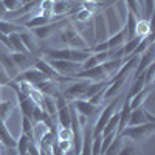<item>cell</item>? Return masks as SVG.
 <instances>
[{
  "instance_id": "1",
  "label": "cell",
  "mask_w": 155,
  "mask_h": 155,
  "mask_svg": "<svg viewBox=\"0 0 155 155\" xmlns=\"http://www.w3.org/2000/svg\"><path fill=\"white\" fill-rule=\"evenodd\" d=\"M155 134V123H144L140 126H127L118 134L123 140H132L134 143H144Z\"/></svg>"
},
{
  "instance_id": "2",
  "label": "cell",
  "mask_w": 155,
  "mask_h": 155,
  "mask_svg": "<svg viewBox=\"0 0 155 155\" xmlns=\"http://www.w3.org/2000/svg\"><path fill=\"white\" fill-rule=\"evenodd\" d=\"M61 34V42L65 45V48H73V50H90V44L87 42V39L76 31L73 25H67L64 30L59 31Z\"/></svg>"
},
{
  "instance_id": "3",
  "label": "cell",
  "mask_w": 155,
  "mask_h": 155,
  "mask_svg": "<svg viewBox=\"0 0 155 155\" xmlns=\"http://www.w3.org/2000/svg\"><path fill=\"white\" fill-rule=\"evenodd\" d=\"M68 23H70V19H61V20H56V22H50V23L44 25V27L34 28L31 33L36 39H39V41H47V39H50L53 34L64 30Z\"/></svg>"
},
{
  "instance_id": "4",
  "label": "cell",
  "mask_w": 155,
  "mask_h": 155,
  "mask_svg": "<svg viewBox=\"0 0 155 155\" xmlns=\"http://www.w3.org/2000/svg\"><path fill=\"white\" fill-rule=\"evenodd\" d=\"M47 61L59 76H74L78 71L82 70V64L78 62L64 61V59H47Z\"/></svg>"
},
{
  "instance_id": "5",
  "label": "cell",
  "mask_w": 155,
  "mask_h": 155,
  "mask_svg": "<svg viewBox=\"0 0 155 155\" xmlns=\"http://www.w3.org/2000/svg\"><path fill=\"white\" fill-rule=\"evenodd\" d=\"M116 107H118V98L113 99V101L110 102V104H107L104 109H102V110L99 112V115H98V120H96L95 126L92 127V129H93V137H98V135H101V134H102L106 123L110 120V116L116 112Z\"/></svg>"
},
{
  "instance_id": "6",
  "label": "cell",
  "mask_w": 155,
  "mask_h": 155,
  "mask_svg": "<svg viewBox=\"0 0 155 155\" xmlns=\"http://www.w3.org/2000/svg\"><path fill=\"white\" fill-rule=\"evenodd\" d=\"M93 39H95V44L104 42V41L109 39L107 23H106V19H104V14H102V12H96V14H95V20H93Z\"/></svg>"
},
{
  "instance_id": "7",
  "label": "cell",
  "mask_w": 155,
  "mask_h": 155,
  "mask_svg": "<svg viewBox=\"0 0 155 155\" xmlns=\"http://www.w3.org/2000/svg\"><path fill=\"white\" fill-rule=\"evenodd\" d=\"M70 104L76 110L78 115H82V116H85V118H92V116H95L101 112L99 106L92 104V102H88L87 99H74V101L70 102Z\"/></svg>"
},
{
  "instance_id": "8",
  "label": "cell",
  "mask_w": 155,
  "mask_h": 155,
  "mask_svg": "<svg viewBox=\"0 0 155 155\" xmlns=\"http://www.w3.org/2000/svg\"><path fill=\"white\" fill-rule=\"evenodd\" d=\"M9 56H11L12 62H14V65L17 67L19 73L34 67V62H36V58H37L33 53H17V51H11Z\"/></svg>"
},
{
  "instance_id": "9",
  "label": "cell",
  "mask_w": 155,
  "mask_h": 155,
  "mask_svg": "<svg viewBox=\"0 0 155 155\" xmlns=\"http://www.w3.org/2000/svg\"><path fill=\"white\" fill-rule=\"evenodd\" d=\"M74 78L78 79H88L92 82H98V81H109V76L106 74L102 65H96L92 68H87V70H81L74 74Z\"/></svg>"
},
{
  "instance_id": "10",
  "label": "cell",
  "mask_w": 155,
  "mask_h": 155,
  "mask_svg": "<svg viewBox=\"0 0 155 155\" xmlns=\"http://www.w3.org/2000/svg\"><path fill=\"white\" fill-rule=\"evenodd\" d=\"M153 61H155V47H153V44H152L146 51H143V53L138 56V64H137V67H135L134 74H135V76L141 74Z\"/></svg>"
},
{
  "instance_id": "11",
  "label": "cell",
  "mask_w": 155,
  "mask_h": 155,
  "mask_svg": "<svg viewBox=\"0 0 155 155\" xmlns=\"http://www.w3.org/2000/svg\"><path fill=\"white\" fill-rule=\"evenodd\" d=\"M45 79H48V78H47L44 73H41L37 68L31 67V68L25 70V71H20L12 81H16V82H19V81H25V82H30V84L34 85V84L42 82V81H45Z\"/></svg>"
},
{
  "instance_id": "12",
  "label": "cell",
  "mask_w": 155,
  "mask_h": 155,
  "mask_svg": "<svg viewBox=\"0 0 155 155\" xmlns=\"http://www.w3.org/2000/svg\"><path fill=\"white\" fill-rule=\"evenodd\" d=\"M34 88L39 90L42 95H47V96L56 98V96L61 95L59 88H58V82L53 81V79H45V81H42V82H37V84H34Z\"/></svg>"
},
{
  "instance_id": "13",
  "label": "cell",
  "mask_w": 155,
  "mask_h": 155,
  "mask_svg": "<svg viewBox=\"0 0 155 155\" xmlns=\"http://www.w3.org/2000/svg\"><path fill=\"white\" fill-rule=\"evenodd\" d=\"M34 68H37L41 73H44L48 79H53V81H56L58 78H59V74L53 70V67L48 64V61L47 59H44V58H36V62H34Z\"/></svg>"
},
{
  "instance_id": "14",
  "label": "cell",
  "mask_w": 155,
  "mask_h": 155,
  "mask_svg": "<svg viewBox=\"0 0 155 155\" xmlns=\"http://www.w3.org/2000/svg\"><path fill=\"white\" fill-rule=\"evenodd\" d=\"M0 143L3 144L5 149H14L16 144H17V140L12 138V135L9 134L3 120H0Z\"/></svg>"
},
{
  "instance_id": "15",
  "label": "cell",
  "mask_w": 155,
  "mask_h": 155,
  "mask_svg": "<svg viewBox=\"0 0 155 155\" xmlns=\"http://www.w3.org/2000/svg\"><path fill=\"white\" fill-rule=\"evenodd\" d=\"M0 65L6 70V73H8V76L11 78V79H14V78L19 74V70H17V67L14 65V62H12L9 53L0 51Z\"/></svg>"
},
{
  "instance_id": "16",
  "label": "cell",
  "mask_w": 155,
  "mask_h": 155,
  "mask_svg": "<svg viewBox=\"0 0 155 155\" xmlns=\"http://www.w3.org/2000/svg\"><path fill=\"white\" fill-rule=\"evenodd\" d=\"M152 90H153V85H146L143 90H141V92H138L130 101H129V107H130V110L143 106L144 102H146V99H147V96L152 93Z\"/></svg>"
},
{
  "instance_id": "17",
  "label": "cell",
  "mask_w": 155,
  "mask_h": 155,
  "mask_svg": "<svg viewBox=\"0 0 155 155\" xmlns=\"http://www.w3.org/2000/svg\"><path fill=\"white\" fill-rule=\"evenodd\" d=\"M56 118H58V123H59L61 127H70V123H71V106L65 104L64 107L58 109Z\"/></svg>"
},
{
  "instance_id": "18",
  "label": "cell",
  "mask_w": 155,
  "mask_h": 155,
  "mask_svg": "<svg viewBox=\"0 0 155 155\" xmlns=\"http://www.w3.org/2000/svg\"><path fill=\"white\" fill-rule=\"evenodd\" d=\"M146 87V79H144V71L141 73V74H138V76H135V81H134V84L130 85V88H129V92H127V96H126V99L127 101H130L138 92H141Z\"/></svg>"
},
{
  "instance_id": "19",
  "label": "cell",
  "mask_w": 155,
  "mask_h": 155,
  "mask_svg": "<svg viewBox=\"0 0 155 155\" xmlns=\"http://www.w3.org/2000/svg\"><path fill=\"white\" fill-rule=\"evenodd\" d=\"M146 121V116H144V107H137L130 110V115H129V121L127 126H140V124H144Z\"/></svg>"
},
{
  "instance_id": "20",
  "label": "cell",
  "mask_w": 155,
  "mask_h": 155,
  "mask_svg": "<svg viewBox=\"0 0 155 155\" xmlns=\"http://www.w3.org/2000/svg\"><path fill=\"white\" fill-rule=\"evenodd\" d=\"M27 28L23 25H17V23H12L11 20H5L2 19L0 20V33L5 34V36H9L11 33H22Z\"/></svg>"
},
{
  "instance_id": "21",
  "label": "cell",
  "mask_w": 155,
  "mask_h": 155,
  "mask_svg": "<svg viewBox=\"0 0 155 155\" xmlns=\"http://www.w3.org/2000/svg\"><path fill=\"white\" fill-rule=\"evenodd\" d=\"M50 22H56L53 20V17H47V16H41V14H36L33 16L28 22L23 23L25 28H30V30H34V28H39V27H44V25L50 23Z\"/></svg>"
},
{
  "instance_id": "22",
  "label": "cell",
  "mask_w": 155,
  "mask_h": 155,
  "mask_svg": "<svg viewBox=\"0 0 155 155\" xmlns=\"http://www.w3.org/2000/svg\"><path fill=\"white\" fill-rule=\"evenodd\" d=\"M19 36H20L22 42H23V45H25L28 53H36L37 51V42H36V37L33 36V33L22 31V33H19Z\"/></svg>"
},
{
  "instance_id": "23",
  "label": "cell",
  "mask_w": 155,
  "mask_h": 155,
  "mask_svg": "<svg viewBox=\"0 0 155 155\" xmlns=\"http://www.w3.org/2000/svg\"><path fill=\"white\" fill-rule=\"evenodd\" d=\"M129 115H130V107H129V101H127V99H124V101H123V107H121V110H120V121H118V127H116V134H120L124 127H127Z\"/></svg>"
},
{
  "instance_id": "24",
  "label": "cell",
  "mask_w": 155,
  "mask_h": 155,
  "mask_svg": "<svg viewBox=\"0 0 155 155\" xmlns=\"http://www.w3.org/2000/svg\"><path fill=\"white\" fill-rule=\"evenodd\" d=\"M123 62H124V59L120 58V59H110V61H106L104 64H101L102 68H104V71H106V74L109 76V79H110V78L121 68Z\"/></svg>"
},
{
  "instance_id": "25",
  "label": "cell",
  "mask_w": 155,
  "mask_h": 155,
  "mask_svg": "<svg viewBox=\"0 0 155 155\" xmlns=\"http://www.w3.org/2000/svg\"><path fill=\"white\" fill-rule=\"evenodd\" d=\"M124 42H126V30L121 28L118 33L109 36V39H107V47H109V50H112V48H116V47L124 45Z\"/></svg>"
},
{
  "instance_id": "26",
  "label": "cell",
  "mask_w": 155,
  "mask_h": 155,
  "mask_svg": "<svg viewBox=\"0 0 155 155\" xmlns=\"http://www.w3.org/2000/svg\"><path fill=\"white\" fill-rule=\"evenodd\" d=\"M19 106H20L22 115L31 120L33 112H34V107H36V102H34L30 96H27V98H23V99H20V101H19Z\"/></svg>"
},
{
  "instance_id": "27",
  "label": "cell",
  "mask_w": 155,
  "mask_h": 155,
  "mask_svg": "<svg viewBox=\"0 0 155 155\" xmlns=\"http://www.w3.org/2000/svg\"><path fill=\"white\" fill-rule=\"evenodd\" d=\"M8 41L11 44V50L12 51H17V53H28L27 48H25L23 42H22V39L19 36V33H11L8 36Z\"/></svg>"
},
{
  "instance_id": "28",
  "label": "cell",
  "mask_w": 155,
  "mask_h": 155,
  "mask_svg": "<svg viewBox=\"0 0 155 155\" xmlns=\"http://www.w3.org/2000/svg\"><path fill=\"white\" fill-rule=\"evenodd\" d=\"M149 33H152V30H150V20L149 19H140L137 22V27H135V36L144 37Z\"/></svg>"
},
{
  "instance_id": "29",
  "label": "cell",
  "mask_w": 155,
  "mask_h": 155,
  "mask_svg": "<svg viewBox=\"0 0 155 155\" xmlns=\"http://www.w3.org/2000/svg\"><path fill=\"white\" fill-rule=\"evenodd\" d=\"M152 44H153V34L149 33L147 36H144V37L140 41V44L137 45V48H135V51H134V54H135V56H140V54L143 53V51H146ZM134 54H132V56H134Z\"/></svg>"
},
{
  "instance_id": "30",
  "label": "cell",
  "mask_w": 155,
  "mask_h": 155,
  "mask_svg": "<svg viewBox=\"0 0 155 155\" xmlns=\"http://www.w3.org/2000/svg\"><path fill=\"white\" fill-rule=\"evenodd\" d=\"M123 144H124V140L116 134L115 135V138L112 140V143L109 144V147L106 149V152H104V155H116L120 152V149L123 147Z\"/></svg>"
},
{
  "instance_id": "31",
  "label": "cell",
  "mask_w": 155,
  "mask_h": 155,
  "mask_svg": "<svg viewBox=\"0 0 155 155\" xmlns=\"http://www.w3.org/2000/svg\"><path fill=\"white\" fill-rule=\"evenodd\" d=\"M16 109L14 101H0V120L6 121V118L11 115V112Z\"/></svg>"
},
{
  "instance_id": "32",
  "label": "cell",
  "mask_w": 155,
  "mask_h": 155,
  "mask_svg": "<svg viewBox=\"0 0 155 155\" xmlns=\"http://www.w3.org/2000/svg\"><path fill=\"white\" fill-rule=\"evenodd\" d=\"M124 6L129 12H132L138 20L141 19V5H140L138 0H124Z\"/></svg>"
},
{
  "instance_id": "33",
  "label": "cell",
  "mask_w": 155,
  "mask_h": 155,
  "mask_svg": "<svg viewBox=\"0 0 155 155\" xmlns=\"http://www.w3.org/2000/svg\"><path fill=\"white\" fill-rule=\"evenodd\" d=\"M30 138L27 135H20V138L17 140V144H16V150H17V155H25L28 152V144H30Z\"/></svg>"
},
{
  "instance_id": "34",
  "label": "cell",
  "mask_w": 155,
  "mask_h": 155,
  "mask_svg": "<svg viewBox=\"0 0 155 155\" xmlns=\"http://www.w3.org/2000/svg\"><path fill=\"white\" fill-rule=\"evenodd\" d=\"M116 155H140V152H138V147L135 144L127 143V144H123V147L120 149V152Z\"/></svg>"
},
{
  "instance_id": "35",
  "label": "cell",
  "mask_w": 155,
  "mask_h": 155,
  "mask_svg": "<svg viewBox=\"0 0 155 155\" xmlns=\"http://www.w3.org/2000/svg\"><path fill=\"white\" fill-rule=\"evenodd\" d=\"M2 2H3V6H5L6 12H14L23 5L20 0H2Z\"/></svg>"
},
{
  "instance_id": "36",
  "label": "cell",
  "mask_w": 155,
  "mask_h": 155,
  "mask_svg": "<svg viewBox=\"0 0 155 155\" xmlns=\"http://www.w3.org/2000/svg\"><path fill=\"white\" fill-rule=\"evenodd\" d=\"M56 137H58V140H71L73 141V134H71L70 127H61L56 134Z\"/></svg>"
},
{
  "instance_id": "37",
  "label": "cell",
  "mask_w": 155,
  "mask_h": 155,
  "mask_svg": "<svg viewBox=\"0 0 155 155\" xmlns=\"http://www.w3.org/2000/svg\"><path fill=\"white\" fill-rule=\"evenodd\" d=\"M101 135L92 138V155H101Z\"/></svg>"
},
{
  "instance_id": "38",
  "label": "cell",
  "mask_w": 155,
  "mask_h": 155,
  "mask_svg": "<svg viewBox=\"0 0 155 155\" xmlns=\"http://www.w3.org/2000/svg\"><path fill=\"white\" fill-rule=\"evenodd\" d=\"M56 143H58V147H59L64 153L68 152L70 149H73V141H71V140H58Z\"/></svg>"
},
{
  "instance_id": "39",
  "label": "cell",
  "mask_w": 155,
  "mask_h": 155,
  "mask_svg": "<svg viewBox=\"0 0 155 155\" xmlns=\"http://www.w3.org/2000/svg\"><path fill=\"white\" fill-rule=\"evenodd\" d=\"M11 81V78L8 76L6 70L0 65V87H3V85H8V82Z\"/></svg>"
},
{
  "instance_id": "40",
  "label": "cell",
  "mask_w": 155,
  "mask_h": 155,
  "mask_svg": "<svg viewBox=\"0 0 155 155\" xmlns=\"http://www.w3.org/2000/svg\"><path fill=\"white\" fill-rule=\"evenodd\" d=\"M144 9H146V19H152L153 14V0H144Z\"/></svg>"
},
{
  "instance_id": "41",
  "label": "cell",
  "mask_w": 155,
  "mask_h": 155,
  "mask_svg": "<svg viewBox=\"0 0 155 155\" xmlns=\"http://www.w3.org/2000/svg\"><path fill=\"white\" fill-rule=\"evenodd\" d=\"M144 116H146V121H147V123H155V116H153L147 109H144Z\"/></svg>"
},
{
  "instance_id": "42",
  "label": "cell",
  "mask_w": 155,
  "mask_h": 155,
  "mask_svg": "<svg viewBox=\"0 0 155 155\" xmlns=\"http://www.w3.org/2000/svg\"><path fill=\"white\" fill-rule=\"evenodd\" d=\"M5 16H6V9H5V6H3V2L0 0V20L5 19Z\"/></svg>"
},
{
  "instance_id": "43",
  "label": "cell",
  "mask_w": 155,
  "mask_h": 155,
  "mask_svg": "<svg viewBox=\"0 0 155 155\" xmlns=\"http://www.w3.org/2000/svg\"><path fill=\"white\" fill-rule=\"evenodd\" d=\"M73 2H90V0H73ZM95 2H101V0H95Z\"/></svg>"
},
{
  "instance_id": "44",
  "label": "cell",
  "mask_w": 155,
  "mask_h": 155,
  "mask_svg": "<svg viewBox=\"0 0 155 155\" xmlns=\"http://www.w3.org/2000/svg\"><path fill=\"white\" fill-rule=\"evenodd\" d=\"M28 2H31V0H22V3H28Z\"/></svg>"
},
{
  "instance_id": "45",
  "label": "cell",
  "mask_w": 155,
  "mask_h": 155,
  "mask_svg": "<svg viewBox=\"0 0 155 155\" xmlns=\"http://www.w3.org/2000/svg\"><path fill=\"white\" fill-rule=\"evenodd\" d=\"M20 2H22V0H20Z\"/></svg>"
}]
</instances>
